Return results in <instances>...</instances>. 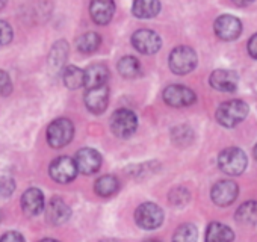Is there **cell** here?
Returning <instances> with one entry per match:
<instances>
[{
    "label": "cell",
    "instance_id": "28",
    "mask_svg": "<svg viewBox=\"0 0 257 242\" xmlns=\"http://www.w3.org/2000/svg\"><path fill=\"white\" fill-rule=\"evenodd\" d=\"M188 200H189V192L185 188H176L170 192V201L177 207L186 204Z\"/></svg>",
    "mask_w": 257,
    "mask_h": 242
},
{
    "label": "cell",
    "instance_id": "23",
    "mask_svg": "<svg viewBox=\"0 0 257 242\" xmlns=\"http://www.w3.org/2000/svg\"><path fill=\"white\" fill-rule=\"evenodd\" d=\"M236 221L246 225L257 224V201L251 200L239 206L236 212Z\"/></svg>",
    "mask_w": 257,
    "mask_h": 242
},
{
    "label": "cell",
    "instance_id": "27",
    "mask_svg": "<svg viewBox=\"0 0 257 242\" xmlns=\"http://www.w3.org/2000/svg\"><path fill=\"white\" fill-rule=\"evenodd\" d=\"M173 242H197V227L194 224H182L177 227Z\"/></svg>",
    "mask_w": 257,
    "mask_h": 242
},
{
    "label": "cell",
    "instance_id": "33",
    "mask_svg": "<svg viewBox=\"0 0 257 242\" xmlns=\"http://www.w3.org/2000/svg\"><path fill=\"white\" fill-rule=\"evenodd\" d=\"M246 49H248L249 56H251V58H254V59H257V34H255V35H252V37L249 38Z\"/></svg>",
    "mask_w": 257,
    "mask_h": 242
},
{
    "label": "cell",
    "instance_id": "20",
    "mask_svg": "<svg viewBox=\"0 0 257 242\" xmlns=\"http://www.w3.org/2000/svg\"><path fill=\"white\" fill-rule=\"evenodd\" d=\"M233 230L221 222H210L206 230V242H233Z\"/></svg>",
    "mask_w": 257,
    "mask_h": 242
},
{
    "label": "cell",
    "instance_id": "7",
    "mask_svg": "<svg viewBox=\"0 0 257 242\" xmlns=\"http://www.w3.org/2000/svg\"><path fill=\"white\" fill-rule=\"evenodd\" d=\"M77 171L79 170H77L76 161L68 156L56 158L50 164V168H49L50 177L58 183H70L71 180L76 179Z\"/></svg>",
    "mask_w": 257,
    "mask_h": 242
},
{
    "label": "cell",
    "instance_id": "25",
    "mask_svg": "<svg viewBox=\"0 0 257 242\" xmlns=\"http://www.w3.org/2000/svg\"><path fill=\"white\" fill-rule=\"evenodd\" d=\"M100 43H101V38L98 34L95 32H86L83 35H80L77 38V50L82 52V53H94L98 47H100Z\"/></svg>",
    "mask_w": 257,
    "mask_h": 242
},
{
    "label": "cell",
    "instance_id": "1",
    "mask_svg": "<svg viewBox=\"0 0 257 242\" xmlns=\"http://www.w3.org/2000/svg\"><path fill=\"white\" fill-rule=\"evenodd\" d=\"M248 112L249 106L243 100H230L219 104V107L216 109V119L221 126L230 129L242 123L246 118Z\"/></svg>",
    "mask_w": 257,
    "mask_h": 242
},
{
    "label": "cell",
    "instance_id": "13",
    "mask_svg": "<svg viewBox=\"0 0 257 242\" xmlns=\"http://www.w3.org/2000/svg\"><path fill=\"white\" fill-rule=\"evenodd\" d=\"M109 103V88L107 85L98 88H89L85 94V106L92 113H103Z\"/></svg>",
    "mask_w": 257,
    "mask_h": 242
},
{
    "label": "cell",
    "instance_id": "5",
    "mask_svg": "<svg viewBox=\"0 0 257 242\" xmlns=\"http://www.w3.org/2000/svg\"><path fill=\"white\" fill-rule=\"evenodd\" d=\"M74 137V126L68 118H58L47 128V143L53 149L65 147Z\"/></svg>",
    "mask_w": 257,
    "mask_h": 242
},
{
    "label": "cell",
    "instance_id": "19",
    "mask_svg": "<svg viewBox=\"0 0 257 242\" xmlns=\"http://www.w3.org/2000/svg\"><path fill=\"white\" fill-rule=\"evenodd\" d=\"M161 13L159 0H135L132 5V14L137 19H153Z\"/></svg>",
    "mask_w": 257,
    "mask_h": 242
},
{
    "label": "cell",
    "instance_id": "34",
    "mask_svg": "<svg viewBox=\"0 0 257 242\" xmlns=\"http://www.w3.org/2000/svg\"><path fill=\"white\" fill-rule=\"evenodd\" d=\"M231 2L236 5V7H240V8H243V7H248V5H251L254 0H231Z\"/></svg>",
    "mask_w": 257,
    "mask_h": 242
},
{
    "label": "cell",
    "instance_id": "29",
    "mask_svg": "<svg viewBox=\"0 0 257 242\" xmlns=\"http://www.w3.org/2000/svg\"><path fill=\"white\" fill-rule=\"evenodd\" d=\"M13 28L4 22L0 20V44H10L13 41Z\"/></svg>",
    "mask_w": 257,
    "mask_h": 242
},
{
    "label": "cell",
    "instance_id": "24",
    "mask_svg": "<svg viewBox=\"0 0 257 242\" xmlns=\"http://www.w3.org/2000/svg\"><path fill=\"white\" fill-rule=\"evenodd\" d=\"M118 188H119L118 179H116L115 176H110V174L100 177V179L95 182V186H94L95 192H97L100 197H110V195H113V194L118 191Z\"/></svg>",
    "mask_w": 257,
    "mask_h": 242
},
{
    "label": "cell",
    "instance_id": "21",
    "mask_svg": "<svg viewBox=\"0 0 257 242\" xmlns=\"http://www.w3.org/2000/svg\"><path fill=\"white\" fill-rule=\"evenodd\" d=\"M62 80L67 88L77 89L80 86H85V70H80L79 67L68 65L62 71Z\"/></svg>",
    "mask_w": 257,
    "mask_h": 242
},
{
    "label": "cell",
    "instance_id": "8",
    "mask_svg": "<svg viewBox=\"0 0 257 242\" xmlns=\"http://www.w3.org/2000/svg\"><path fill=\"white\" fill-rule=\"evenodd\" d=\"M132 46L143 55H155L162 47V40L155 31L140 29L132 35Z\"/></svg>",
    "mask_w": 257,
    "mask_h": 242
},
{
    "label": "cell",
    "instance_id": "4",
    "mask_svg": "<svg viewBox=\"0 0 257 242\" xmlns=\"http://www.w3.org/2000/svg\"><path fill=\"white\" fill-rule=\"evenodd\" d=\"M246 155L237 149V147H230L225 149L219 153L218 156V167L222 173L228 176H239L245 171L246 168Z\"/></svg>",
    "mask_w": 257,
    "mask_h": 242
},
{
    "label": "cell",
    "instance_id": "11",
    "mask_svg": "<svg viewBox=\"0 0 257 242\" xmlns=\"http://www.w3.org/2000/svg\"><path fill=\"white\" fill-rule=\"evenodd\" d=\"M76 165H77V170L82 173V174H94L100 170L101 167V156L97 150L94 149H82L76 153Z\"/></svg>",
    "mask_w": 257,
    "mask_h": 242
},
{
    "label": "cell",
    "instance_id": "35",
    "mask_svg": "<svg viewBox=\"0 0 257 242\" xmlns=\"http://www.w3.org/2000/svg\"><path fill=\"white\" fill-rule=\"evenodd\" d=\"M7 4H8V0H0V11H2L7 7Z\"/></svg>",
    "mask_w": 257,
    "mask_h": 242
},
{
    "label": "cell",
    "instance_id": "31",
    "mask_svg": "<svg viewBox=\"0 0 257 242\" xmlns=\"http://www.w3.org/2000/svg\"><path fill=\"white\" fill-rule=\"evenodd\" d=\"M14 188H16V185H14L13 179H7V177L0 179V194L4 197H10L14 192Z\"/></svg>",
    "mask_w": 257,
    "mask_h": 242
},
{
    "label": "cell",
    "instance_id": "6",
    "mask_svg": "<svg viewBox=\"0 0 257 242\" xmlns=\"http://www.w3.org/2000/svg\"><path fill=\"white\" fill-rule=\"evenodd\" d=\"M135 221L144 230H155L164 221V210L155 203H143L135 210Z\"/></svg>",
    "mask_w": 257,
    "mask_h": 242
},
{
    "label": "cell",
    "instance_id": "22",
    "mask_svg": "<svg viewBox=\"0 0 257 242\" xmlns=\"http://www.w3.org/2000/svg\"><path fill=\"white\" fill-rule=\"evenodd\" d=\"M118 73L125 79H134L141 74V64L135 56H124L118 61Z\"/></svg>",
    "mask_w": 257,
    "mask_h": 242
},
{
    "label": "cell",
    "instance_id": "37",
    "mask_svg": "<svg viewBox=\"0 0 257 242\" xmlns=\"http://www.w3.org/2000/svg\"><path fill=\"white\" fill-rule=\"evenodd\" d=\"M144 242H162V240H159V239H149V240H144Z\"/></svg>",
    "mask_w": 257,
    "mask_h": 242
},
{
    "label": "cell",
    "instance_id": "15",
    "mask_svg": "<svg viewBox=\"0 0 257 242\" xmlns=\"http://www.w3.org/2000/svg\"><path fill=\"white\" fill-rule=\"evenodd\" d=\"M22 207L28 216L40 215L46 207L43 192L38 188H29L28 191H25V194L22 197Z\"/></svg>",
    "mask_w": 257,
    "mask_h": 242
},
{
    "label": "cell",
    "instance_id": "2",
    "mask_svg": "<svg viewBox=\"0 0 257 242\" xmlns=\"http://www.w3.org/2000/svg\"><path fill=\"white\" fill-rule=\"evenodd\" d=\"M138 128V116L131 109H118L110 116V131L118 138H131Z\"/></svg>",
    "mask_w": 257,
    "mask_h": 242
},
{
    "label": "cell",
    "instance_id": "14",
    "mask_svg": "<svg viewBox=\"0 0 257 242\" xmlns=\"http://www.w3.org/2000/svg\"><path fill=\"white\" fill-rule=\"evenodd\" d=\"M89 14L97 25L104 26L115 14V2L113 0H91Z\"/></svg>",
    "mask_w": 257,
    "mask_h": 242
},
{
    "label": "cell",
    "instance_id": "30",
    "mask_svg": "<svg viewBox=\"0 0 257 242\" xmlns=\"http://www.w3.org/2000/svg\"><path fill=\"white\" fill-rule=\"evenodd\" d=\"M13 91V82L7 71L0 70V95H8Z\"/></svg>",
    "mask_w": 257,
    "mask_h": 242
},
{
    "label": "cell",
    "instance_id": "26",
    "mask_svg": "<svg viewBox=\"0 0 257 242\" xmlns=\"http://www.w3.org/2000/svg\"><path fill=\"white\" fill-rule=\"evenodd\" d=\"M68 56V46L65 41H58L50 53V65L56 70L62 68Z\"/></svg>",
    "mask_w": 257,
    "mask_h": 242
},
{
    "label": "cell",
    "instance_id": "9",
    "mask_svg": "<svg viewBox=\"0 0 257 242\" xmlns=\"http://www.w3.org/2000/svg\"><path fill=\"white\" fill-rule=\"evenodd\" d=\"M213 29L219 40L233 41V40L239 38V35L242 34V23L237 17L224 14L215 20Z\"/></svg>",
    "mask_w": 257,
    "mask_h": 242
},
{
    "label": "cell",
    "instance_id": "38",
    "mask_svg": "<svg viewBox=\"0 0 257 242\" xmlns=\"http://www.w3.org/2000/svg\"><path fill=\"white\" fill-rule=\"evenodd\" d=\"M254 158H255V161H257V144H255V147H254Z\"/></svg>",
    "mask_w": 257,
    "mask_h": 242
},
{
    "label": "cell",
    "instance_id": "32",
    "mask_svg": "<svg viewBox=\"0 0 257 242\" xmlns=\"http://www.w3.org/2000/svg\"><path fill=\"white\" fill-rule=\"evenodd\" d=\"M0 242H26V240L23 234H20L19 231H8L0 237Z\"/></svg>",
    "mask_w": 257,
    "mask_h": 242
},
{
    "label": "cell",
    "instance_id": "36",
    "mask_svg": "<svg viewBox=\"0 0 257 242\" xmlns=\"http://www.w3.org/2000/svg\"><path fill=\"white\" fill-rule=\"evenodd\" d=\"M40 242H59V240H56V239H50V237H47V239H43V240H40Z\"/></svg>",
    "mask_w": 257,
    "mask_h": 242
},
{
    "label": "cell",
    "instance_id": "18",
    "mask_svg": "<svg viewBox=\"0 0 257 242\" xmlns=\"http://www.w3.org/2000/svg\"><path fill=\"white\" fill-rule=\"evenodd\" d=\"M107 79H109V70L103 64H92L85 70V86L88 89L106 85Z\"/></svg>",
    "mask_w": 257,
    "mask_h": 242
},
{
    "label": "cell",
    "instance_id": "16",
    "mask_svg": "<svg viewBox=\"0 0 257 242\" xmlns=\"http://www.w3.org/2000/svg\"><path fill=\"white\" fill-rule=\"evenodd\" d=\"M210 86L221 92H231L237 86V74L230 70H215L210 74Z\"/></svg>",
    "mask_w": 257,
    "mask_h": 242
},
{
    "label": "cell",
    "instance_id": "3",
    "mask_svg": "<svg viewBox=\"0 0 257 242\" xmlns=\"http://www.w3.org/2000/svg\"><path fill=\"white\" fill-rule=\"evenodd\" d=\"M198 58L194 49L188 47V46H179L176 47L168 58V64L173 73L176 74H188L191 73L195 67H197Z\"/></svg>",
    "mask_w": 257,
    "mask_h": 242
},
{
    "label": "cell",
    "instance_id": "10",
    "mask_svg": "<svg viewBox=\"0 0 257 242\" xmlns=\"http://www.w3.org/2000/svg\"><path fill=\"white\" fill-rule=\"evenodd\" d=\"M164 100L170 106L185 107V106H191L192 103H195L197 95L188 86H183V85H170L164 91Z\"/></svg>",
    "mask_w": 257,
    "mask_h": 242
},
{
    "label": "cell",
    "instance_id": "12",
    "mask_svg": "<svg viewBox=\"0 0 257 242\" xmlns=\"http://www.w3.org/2000/svg\"><path fill=\"white\" fill-rule=\"evenodd\" d=\"M239 194V188L234 182L231 180H221L218 183H215V186L212 188V200L215 204L218 206H230L236 197Z\"/></svg>",
    "mask_w": 257,
    "mask_h": 242
},
{
    "label": "cell",
    "instance_id": "17",
    "mask_svg": "<svg viewBox=\"0 0 257 242\" xmlns=\"http://www.w3.org/2000/svg\"><path fill=\"white\" fill-rule=\"evenodd\" d=\"M46 216L47 221L53 225H61L64 222H67L71 216V210L68 207V204L62 200V198H52L50 203L46 207Z\"/></svg>",
    "mask_w": 257,
    "mask_h": 242
}]
</instances>
